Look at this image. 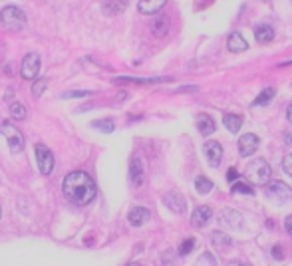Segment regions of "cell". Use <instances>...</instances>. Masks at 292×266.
<instances>
[{
    "label": "cell",
    "mask_w": 292,
    "mask_h": 266,
    "mask_svg": "<svg viewBox=\"0 0 292 266\" xmlns=\"http://www.w3.org/2000/svg\"><path fill=\"white\" fill-rule=\"evenodd\" d=\"M62 193L64 197L74 203V205H90L95 197V183L93 179L84 173V171H74L70 175H66L64 183H62Z\"/></svg>",
    "instance_id": "1"
},
{
    "label": "cell",
    "mask_w": 292,
    "mask_h": 266,
    "mask_svg": "<svg viewBox=\"0 0 292 266\" xmlns=\"http://www.w3.org/2000/svg\"><path fill=\"white\" fill-rule=\"evenodd\" d=\"M26 24V14L20 10L18 6H6L0 12V26L10 30V32H18Z\"/></svg>",
    "instance_id": "2"
},
{
    "label": "cell",
    "mask_w": 292,
    "mask_h": 266,
    "mask_svg": "<svg viewBox=\"0 0 292 266\" xmlns=\"http://www.w3.org/2000/svg\"><path fill=\"white\" fill-rule=\"evenodd\" d=\"M245 175H247V179H249L251 183H255V185H264L266 181H271L273 169H271V165L264 159H255L247 165Z\"/></svg>",
    "instance_id": "3"
},
{
    "label": "cell",
    "mask_w": 292,
    "mask_h": 266,
    "mask_svg": "<svg viewBox=\"0 0 292 266\" xmlns=\"http://www.w3.org/2000/svg\"><path fill=\"white\" fill-rule=\"evenodd\" d=\"M0 129L4 133V137H6V141H8L10 151L12 153H20L24 149V137H22V133L18 131V127H14L10 122H4V124L0 125Z\"/></svg>",
    "instance_id": "4"
},
{
    "label": "cell",
    "mask_w": 292,
    "mask_h": 266,
    "mask_svg": "<svg viewBox=\"0 0 292 266\" xmlns=\"http://www.w3.org/2000/svg\"><path fill=\"white\" fill-rule=\"evenodd\" d=\"M34 153H36V163L40 173L42 175H50L54 171V155H52V151L46 145L38 143L36 147H34Z\"/></svg>",
    "instance_id": "5"
},
{
    "label": "cell",
    "mask_w": 292,
    "mask_h": 266,
    "mask_svg": "<svg viewBox=\"0 0 292 266\" xmlns=\"http://www.w3.org/2000/svg\"><path fill=\"white\" fill-rule=\"evenodd\" d=\"M262 189H264L266 197H271L274 201H286L292 197V189L282 181H266L262 185Z\"/></svg>",
    "instance_id": "6"
},
{
    "label": "cell",
    "mask_w": 292,
    "mask_h": 266,
    "mask_svg": "<svg viewBox=\"0 0 292 266\" xmlns=\"http://www.w3.org/2000/svg\"><path fill=\"white\" fill-rule=\"evenodd\" d=\"M20 74L24 80H36L40 74V56L38 54H26L20 66Z\"/></svg>",
    "instance_id": "7"
},
{
    "label": "cell",
    "mask_w": 292,
    "mask_h": 266,
    "mask_svg": "<svg viewBox=\"0 0 292 266\" xmlns=\"http://www.w3.org/2000/svg\"><path fill=\"white\" fill-rule=\"evenodd\" d=\"M258 137L255 133H245L238 137V155L240 157H251L255 155L256 149H258Z\"/></svg>",
    "instance_id": "8"
},
{
    "label": "cell",
    "mask_w": 292,
    "mask_h": 266,
    "mask_svg": "<svg viewBox=\"0 0 292 266\" xmlns=\"http://www.w3.org/2000/svg\"><path fill=\"white\" fill-rule=\"evenodd\" d=\"M203 153L211 167H219L223 161V145L219 141H207L203 145Z\"/></svg>",
    "instance_id": "9"
},
{
    "label": "cell",
    "mask_w": 292,
    "mask_h": 266,
    "mask_svg": "<svg viewBox=\"0 0 292 266\" xmlns=\"http://www.w3.org/2000/svg\"><path fill=\"white\" fill-rule=\"evenodd\" d=\"M219 223L223 225V227L237 229V231H240V229H242V225H245L240 213L233 211V209H223V213L219 214Z\"/></svg>",
    "instance_id": "10"
},
{
    "label": "cell",
    "mask_w": 292,
    "mask_h": 266,
    "mask_svg": "<svg viewBox=\"0 0 292 266\" xmlns=\"http://www.w3.org/2000/svg\"><path fill=\"white\" fill-rule=\"evenodd\" d=\"M163 205L175 214H183L185 209H187V201H185V197H181L179 193H167V195L163 197Z\"/></svg>",
    "instance_id": "11"
},
{
    "label": "cell",
    "mask_w": 292,
    "mask_h": 266,
    "mask_svg": "<svg viewBox=\"0 0 292 266\" xmlns=\"http://www.w3.org/2000/svg\"><path fill=\"white\" fill-rule=\"evenodd\" d=\"M129 181L133 187H141L145 183V169L139 159H131L129 163Z\"/></svg>",
    "instance_id": "12"
},
{
    "label": "cell",
    "mask_w": 292,
    "mask_h": 266,
    "mask_svg": "<svg viewBox=\"0 0 292 266\" xmlns=\"http://www.w3.org/2000/svg\"><path fill=\"white\" fill-rule=\"evenodd\" d=\"M211 219H213V209L207 207V205H201V207H197V209L193 211V214H191V225H193L195 229H201Z\"/></svg>",
    "instance_id": "13"
},
{
    "label": "cell",
    "mask_w": 292,
    "mask_h": 266,
    "mask_svg": "<svg viewBox=\"0 0 292 266\" xmlns=\"http://www.w3.org/2000/svg\"><path fill=\"white\" fill-rule=\"evenodd\" d=\"M149 216H151V213L147 211L145 207H133L128 214V221L131 227H141V225H145L149 221Z\"/></svg>",
    "instance_id": "14"
},
{
    "label": "cell",
    "mask_w": 292,
    "mask_h": 266,
    "mask_svg": "<svg viewBox=\"0 0 292 266\" xmlns=\"http://www.w3.org/2000/svg\"><path fill=\"white\" fill-rule=\"evenodd\" d=\"M128 6H129V0H106L104 6H102V10H104L106 16H115V14L124 12Z\"/></svg>",
    "instance_id": "15"
},
{
    "label": "cell",
    "mask_w": 292,
    "mask_h": 266,
    "mask_svg": "<svg viewBox=\"0 0 292 266\" xmlns=\"http://www.w3.org/2000/svg\"><path fill=\"white\" fill-rule=\"evenodd\" d=\"M227 48H229V52L238 54V52H245V50L249 48V44H247V40L242 38L240 32H233V34L229 36V40H227Z\"/></svg>",
    "instance_id": "16"
},
{
    "label": "cell",
    "mask_w": 292,
    "mask_h": 266,
    "mask_svg": "<svg viewBox=\"0 0 292 266\" xmlns=\"http://www.w3.org/2000/svg\"><path fill=\"white\" fill-rule=\"evenodd\" d=\"M255 38L258 44H271L274 40V30L271 24H258L255 28Z\"/></svg>",
    "instance_id": "17"
},
{
    "label": "cell",
    "mask_w": 292,
    "mask_h": 266,
    "mask_svg": "<svg viewBox=\"0 0 292 266\" xmlns=\"http://www.w3.org/2000/svg\"><path fill=\"white\" fill-rule=\"evenodd\" d=\"M167 0H139L137 8L141 14H157L161 8L165 6Z\"/></svg>",
    "instance_id": "18"
},
{
    "label": "cell",
    "mask_w": 292,
    "mask_h": 266,
    "mask_svg": "<svg viewBox=\"0 0 292 266\" xmlns=\"http://www.w3.org/2000/svg\"><path fill=\"white\" fill-rule=\"evenodd\" d=\"M171 82V78H115L113 84H161Z\"/></svg>",
    "instance_id": "19"
},
{
    "label": "cell",
    "mask_w": 292,
    "mask_h": 266,
    "mask_svg": "<svg viewBox=\"0 0 292 266\" xmlns=\"http://www.w3.org/2000/svg\"><path fill=\"white\" fill-rule=\"evenodd\" d=\"M211 243H213V247H219V249H223V250L231 249V247L235 245V243H233V238L223 231L211 232Z\"/></svg>",
    "instance_id": "20"
},
{
    "label": "cell",
    "mask_w": 292,
    "mask_h": 266,
    "mask_svg": "<svg viewBox=\"0 0 292 266\" xmlns=\"http://www.w3.org/2000/svg\"><path fill=\"white\" fill-rule=\"evenodd\" d=\"M215 119L211 117V115H207V113H203L199 115V119H197V129H199V133L201 135H211V133H215Z\"/></svg>",
    "instance_id": "21"
},
{
    "label": "cell",
    "mask_w": 292,
    "mask_h": 266,
    "mask_svg": "<svg viewBox=\"0 0 292 266\" xmlns=\"http://www.w3.org/2000/svg\"><path fill=\"white\" fill-rule=\"evenodd\" d=\"M223 124H225V127H227L231 133H238L240 127H242V117L237 115V113H227V115L223 117Z\"/></svg>",
    "instance_id": "22"
},
{
    "label": "cell",
    "mask_w": 292,
    "mask_h": 266,
    "mask_svg": "<svg viewBox=\"0 0 292 266\" xmlns=\"http://www.w3.org/2000/svg\"><path fill=\"white\" fill-rule=\"evenodd\" d=\"M151 30H153V34L157 36V38H163V36L169 32V18L167 16L155 18L153 24H151Z\"/></svg>",
    "instance_id": "23"
},
{
    "label": "cell",
    "mask_w": 292,
    "mask_h": 266,
    "mask_svg": "<svg viewBox=\"0 0 292 266\" xmlns=\"http://www.w3.org/2000/svg\"><path fill=\"white\" fill-rule=\"evenodd\" d=\"M213 181L209 177H197L195 179V191L199 193V195H209L211 191H213Z\"/></svg>",
    "instance_id": "24"
},
{
    "label": "cell",
    "mask_w": 292,
    "mask_h": 266,
    "mask_svg": "<svg viewBox=\"0 0 292 266\" xmlns=\"http://www.w3.org/2000/svg\"><path fill=\"white\" fill-rule=\"evenodd\" d=\"M231 191H233V193H242V195H247V197H255L253 185L247 183V181H235L233 187H231Z\"/></svg>",
    "instance_id": "25"
},
{
    "label": "cell",
    "mask_w": 292,
    "mask_h": 266,
    "mask_svg": "<svg viewBox=\"0 0 292 266\" xmlns=\"http://www.w3.org/2000/svg\"><path fill=\"white\" fill-rule=\"evenodd\" d=\"M10 115L14 117V119H26V115H28V109L24 104H20V102H12L10 104Z\"/></svg>",
    "instance_id": "26"
},
{
    "label": "cell",
    "mask_w": 292,
    "mask_h": 266,
    "mask_svg": "<svg viewBox=\"0 0 292 266\" xmlns=\"http://www.w3.org/2000/svg\"><path fill=\"white\" fill-rule=\"evenodd\" d=\"M91 127H95V129H100L102 133H113V129H115V124H113V119H100V122H91Z\"/></svg>",
    "instance_id": "27"
},
{
    "label": "cell",
    "mask_w": 292,
    "mask_h": 266,
    "mask_svg": "<svg viewBox=\"0 0 292 266\" xmlns=\"http://www.w3.org/2000/svg\"><path fill=\"white\" fill-rule=\"evenodd\" d=\"M274 93H276V89H274V88H266L255 100V106H264V104H269V102H271V100L274 98Z\"/></svg>",
    "instance_id": "28"
},
{
    "label": "cell",
    "mask_w": 292,
    "mask_h": 266,
    "mask_svg": "<svg viewBox=\"0 0 292 266\" xmlns=\"http://www.w3.org/2000/svg\"><path fill=\"white\" fill-rule=\"evenodd\" d=\"M195 245H197V240H195V238H187V240H183L181 247H179V254H181V256H187L191 250L195 249Z\"/></svg>",
    "instance_id": "29"
},
{
    "label": "cell",
    "mask_w": 292,
    "mask_h": 266,
    "mask_svg": "<svg viewBox=\"0 0 292 266\" xmlns=\"http://www.w3.org/2000/svg\"><path fill=\"white\" fill-rule=\"evenodd\" d=\"M46 86H48V80H46V78H42V80L34 82V86H32V95H34V98H40V95H42V91L46 89Z\"/></svg>",
    "instance_id": "30"
},
{
    "label": "cell",
    "mask_w": 292,
    "mask_h": 266,
    "mask_svg": "<svg viewBox=\"0 0 292 266\" xmlns=\"http://www.w3.org/2000/svg\"><path fill=\"white\" fill-rule=\"evenodd\" d=\"M199 266H217V260L211 252H203L201 258H199Z\"/></svg>",
    "instance_id": "31"
},
{
    "label": "cell",
    "mask_w": 292,
    "mask_h": 266,
    "mask_svg": "<svg viewBox=\"0 0 292 266\" xmlns=\"http://www.w3.org/2000/svg\"><path fill=\"white\" fill-rule=\"evenodd\" d=\"M93 91H90V89H82V91H66V93H62V98H90Z\"/></svg>",
    "instance_id": "32"
},
{
    "label": "cell",
    "mask_w": 292,
    "mask_h": 266,
    "mask_svg": "<svg viewBox=\"0 0 292 266\" xmlns=\"http://www.w3.org/2000/svg\"><path fill=\"white\" fill-rule=\"evenodd\" d=\"M282 169H284L286 175H290L292 177V153L284 155V159H282Z\"/></svg>",
    "instance_id": "33"
},
{
    "label": "cell",
    "mask_w": 292,
    "mask_h": 266,
    "mask_svg": "<svg viewBox=\"0 0 292 266\" xmlns=\"http://www.w3.org/2000/svg\"><path fill=\"white\" fill-rule=\"evenodd\" d=\"M271 252H273V258H274V260H278V262L284 258V250H282V247H280V245H274Z\"/></svg>",
    "instance_id": "34"
},
{
    "label": "cell",
    "mask_w": 292,
    "mask_h": 266,
    "mask_svg": "<svg viewBox=\"0 0 292 266\" xmlns=\"http://www.w3.org/2000/svg\"><path fill=\"white\" fill-rule=\"evenodd\" d=\"M173 258H175V252H173V250L165 252V254H163V264L165 266H173Z\"/></svg>",
    "instance_id": "35"
},
{
    "label": "cell",
    "mask_w": 292,
    "mask_h": 266,
    "mask_svg": "<svg viewBox=\"0 0 292 266\" xmlns=\"http://www.w3.org/2000/svg\"><path fill=\"white\" fill-rule=\"evenodd\" d=\"M227 181H231V183H233V181H238V171L235 167H231V169L227 171Z\"/></svg>",
    "instance_id": "36"
},
{
    "label": "cell",
    "mask_w": 292,
    "mask_h": 266,
    "mask_svg": "<svg viewBox=\"0 0 292 266\" xmlns=\"http://www.w3.org/2000/svg\"><path fill=\"white\" fill-rule=\"evenodd\" d=\"M284 229H286V232L292 236V214H288V216L284 219Z\"/></svg>",
    "instance_id": "37"
},
{
    "label": "cell",
    "mask_w": 292,
    "mask_h": 266,
    "mask_svg": "<svg viewBox=\"0 0 292 266\" xmlns=\"http://www.w3.org/2000/svg\"><path fill=\"white\" fill-rule=\"evenodd\" d=\"M227 266H251L249 262H242V260H231Z\"/></svg>",
    "instance_id": "38"
},
{
    "label": "cell",
    "mask_w": 292,
    "mask_h": 266,
    "mask_svg": "<svg viewBox=\"0 0 292 266\" xmlns=\"http://www.w3.org/2000/svg\"><path fill=\"white\" fill-rule=\"evenodd\" d=\"M284 141L288 143V145H292V133L290 131H284Z\"/></svg>",
    "instance_id": "39"
},
{
    "label": "cell",
    "mask_w": 292,
    "mask_h": 266,
    "mask_svg": "<svg viewBox=\"0 0 292 266\" xmlns=\"http://www.w3.org/2000/svg\"><path fill=\"white\" fill-rule=\"evenodd\" d=\"M286 117H288V122L292 124V104L288 107H286Z\"/></svg>",
    "instance_id": "40"
},
{
    "label": "cell",
    "mask_w": 292,
    "mask_h": 266,
    "mask_svg": "<svg viewBox=\"0 0 292 266\" xmlns=\"http://www.w3.org/2000/svg\"><path fill=\"white\" fill-rule=\"evenodd\" d=\"M126 266H141L139 262H129V264H126Z\"/></svg>",
    "instance_id": "41"
},
{
    "label": "cell",
    "mask_w": 292,
    "mask_h": 266,
    "mask_svg": "<svg viewBox=\"0 0 292 266\" xmlns=\"http://www.w3.org/2000/svg\"><path fill=\"white\" fill-rule=\"evenodd\" d=\"M0 216H2V209H0Z\"/></svg>",
    "instance_id": "42"
}]
</instances>
